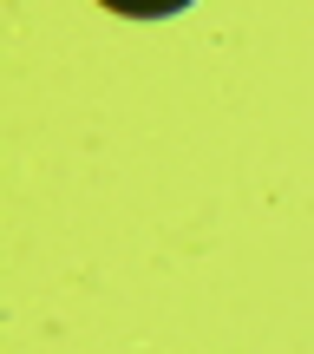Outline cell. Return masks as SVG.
I'll use <instances>...</instances> for the list:
<instances>
[{"instance_id": "6da1fadb", "label": "cell", "mask_w": 314, "mask_h": 354, "mask_svg": "<svg viewBox=\"0 0 314 354\" xmlns=\"http://www.w3.org/2000/svg\"><path fill=\"white\" fill-rule=\"evenodd\" d=\"M112 13H125V20H164V13L190 7V0H105Z\"/></svg>"}]
</instances>
